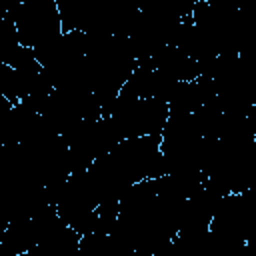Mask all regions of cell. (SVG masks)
<instances>
[{
  "instance_id": "cell-1",
  "label": "cell",
  "mask_w": 256,
  "mask_h": 256,
  "mask_svg": "<svg viewBox=\"0 0 256 256\" xmlns=\"http://www.w3.org/2000/svg\"><path fill=\"white\" fill-rule=\"evenodd\" d=\"M62 32L128 36L140 10L134 0H56Z\"/></svg>"
},
{
  "instance_id": "cell-2",
  "label": "cell",
  "mask_w": 256,
  "mask_h": 256,
  "mask_svg": "<svg viewBox=\"0 0 256 256\" xmlns=\"http://www.w3.org/2000/svg\"><path fill=\"white\" fill-rule=\"evenodd\" d=\"M102 116L108 118L116 136H154L160 134L168 120V104L162 98H120L116 96Z\"/></svg>"
},
{
  "instance_id": "cell-3",
  "label": "cell",
  "mask_w": 256,
  "mask_h": 256,
  "mask_svg": "<svg viewBox=\"0 0 256 256\" xmlns=\"http://www.w3.org/2000/svg\"><path fill=\"white\" fill-rule=\"evenodd\" d=\"M18 44H20V40H18L16 26H14L12 18L6 14L4 18H0V62H6V58L14 52V48Z\"/></svg>"
}]
</instances>
